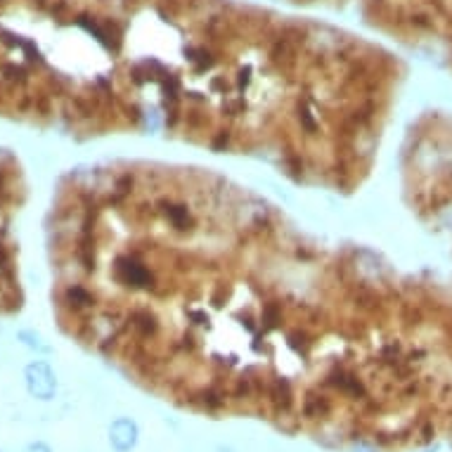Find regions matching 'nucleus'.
<instances>
[{"label": "nucleus", "instance_id": "nucleus-1", "mask_svg": "<svg viewBox=\"0 0 452 452\" xmlns=\"http://www.w3.org/2000/svg\"><path fill=\"white\" fill-rule=\"evenodd\" d=\"M55 311L152 396L332 450L452 448V284L301 227L213 168L76 171L50 213Z\"/></svg>", "mask_w": 452, "mask_h": 452}, {"label": "nucleus", "instance_id": "nucleus-6", "mask_svg": "<svg viewBox=\"0 0 452 452\" xmlns=\"http://www.w3.org/2000/svg\"><path fill=\"white\" fill-rule=\"evenodd\" d=\"M114 431H117V436H114L117 446H119L121 450L128 448V424H119L117 429H114Z\"/></svg>", "mask_w": 452, "mask_h": 452}, {"label": "nucleus", "instance_id": "nucleus-5", "mask_svg": "<svg viewBox=\"0 0 452 452\" xmlns=\"http://www.w3.org/2000/svg\"><path fill=\"white\" fill-rule=\"evenodd\" d=\"M26 379H28V391L33 393L36 398H50L55 391V379L50 375V370L45 365H31L26 370Z\"/></svg>", "mask_w": 452, "mask_h": 452}, {"label": "nucleus", "instance_id": "nucleus-4", "mask_svg": "<svg viewBox=\"0 0 452 452\" xmlns=\"http://www.w3.org/2000/svg\"><path fill=\"white\" fill-rule=\"evenodd\" d=\"M296 10L355 17L379 36L431 57L452 74V0H279Z\"/></svg>", "mask_w": 452, "mask_h": 452}, {"label": "nucleus", "instance_id": "nucleus-7", "mask_svg": "<svg viewBox=\"0 0 452 452\" xmlns=\"http://www.w3.org/2000/svg\"><path fill=\"white\" fill-rule=\"evenodd\" d=\"M26 452H50V448L43 446V443H36V446H28Z\"/></svg>", "mask_w": 452, "mask_h": 452}, {"label": "nucleus", "instance_id": "nucleus-3", "mask_svg": "<svg viewBox=\"0 0 452 452\" xmlns=\"http://www.w3.org/2000/svg\"><path fill=\"white\" fill-rule=\"evenodd\" d=\"M398 166L407 211L452 251V112H424L407 126Z\"/></svg>", "mask_w": 452, "mask_h": 452}, {"label": "nucleus", "instance_id": "nucleus-2", "mask_svg": "<svg viewBox=\"0 0 452 452\" xmlns=\"http://www.w3.org/2000/svg\"><path fill=\"white\" fill-rule=\"evenodd\" d=\"M407 64L343 26L249 0H0V112L149 135L355 195Z\"/></svg>", "mask_w": 452, "mask_h": 452}]
</instances>
